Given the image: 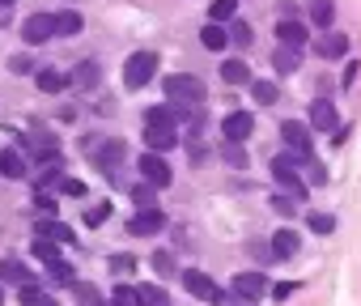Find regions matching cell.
Here are the masks:
<instances>
[{
	"label": "cell",
	"mask_w": 361,
	"mask_h": 306,
	"mask_svg": "<svg viewBox=\"0 0 361 306\" xmlns=\"http://www.w3.org/2000/svg\"><path fill=\"white\" fill-rule=\"evenodd\" d=\"M161 90H166V102L170 106H183V111H196L200 102H204V81L200 77H192V73H170V77H161Z\"/></svg>",
	"instance_id": "cell-1"
},
{
	"label": "cell",
	"mask_w": 361,
	"mask_h": 306,
	"mask_svg": "<svg viewBox=\"0 0 361 306\" xmlns=\"http://www.w3.org/2000/svg\"><path fill=\"white\" fill-rule=\"evenodd\" d=\"M298 166H302V158H293V153H281V158H272V179L281 183L285 196H293V200L302 204V200H306V183H302V175H298Z\"/></svg>",
	"instance_id": "cell-2"
},
{
	"label": "cell",
	"mask_w": 361,
	"mask_h": 306,
	"mask_svg": "<svg viewBox=\"0 0 361 306\" xmlns=\"http://www.w3.org/2000/svg\"><path fill=\"white\" fill-rule=\"evenodd\" d=\"M157 77V51H132L123 60V85L128 90H145Z\"/></svg>",
	"instance_id": "cell-3"
},
{
	"label": "cell",
	"mask_w": 361,
	"mask_h": 306,
	"mask_svg": "<svg viewBox=\"0 0 361 306\" xmlns=\"http://www.w3.org/2000/svg\"><path fill=\"white\" fill-rule=\"evenodd\" d=\"M85 153L102 166V171H115L123 158H128V145L123 140H102V136H85Z\"/></svg>",
	"instance_id": "cell-4"
},
{
	"label": "cell",
	"mask_w": 361,
	"mask_h": 306,
	"mask_svg": "<svg viewBox=\"0 0 361 306\" xmlns=\"http://www.w3.org/2000/svg\"><path fill=\"white\" fill-rule=\"evenodd\" d=\"M22 39H26L30 47H39V43H47V39H56V13H30V18L22 22Z\"/></svg>",
	"instance_id": "cell-5"
},
{
	"label": "cell",
	"mask_w": 361,
	"mask_h": 306,
	"mask_svg": "<svg viewBox=\"0 0 361 306\" xmlns=\"http://www.w3.org/2000/svg\"><path fill=\"white\" fill-rule=\"evenodd\" d=\"M281 136H285V145L293 149V158H310V123H302V119H285L281 123Z\"/></svg>",
	"instance_id": "cell-6"
},
{
	"label": "cell",
	"mask_w": 361,
	"mask_h": 306,
	"mask_svg": "<svg viewBox=\"0 0 361 306\" xmlns=\"http://www.w3.org/2000/svg\"><path fill=\"white\" fill-rule=\"evenodd\" d=\"M251 132H255V115H251V111H234V115L221 119V136L234 140V145H243Z\"/></svg>",
	"instance_id": "cell-7"
},
{
	"label": "cell",
	"mask_w": 361,
	"mask_h": 306,
	"mask_svg": "<svg viewBox=\"0 0 361 306\" xmlns=\"http://www.w3.org/2000/svg\"><path fill=\"white\" fill-rule=\"evenodd\" d=\"M140 175H145V183H153L157 192H161V188H170V179H174L161 153H145V158H140Z\"/></svg>",
	"instance_id": "cell-8"
},
{
	"label": "cell",
	"mask_w": 361,
	"mask_h": 306,
	"mask_svg": "<svg viewBox=\"0 0 361 306\" xmlns=\"http://www.w3.org/2000/svg\"><path fill=\"white\" fill-rule=\"evenodd\" d=\"M183 285H188V293L200 298V302H217V298H221V289H217V281H213L209 272H183Z\"/></svg>",
	"instance_id": "cell-9"
},
{
	"label": "cell",
	"mask_w": 361,
	"mask_h": 306,
	"mask_svg": "<svg viewBox=\"0 0 361 306\" xmlns=\"http://www.w3.org/2000/svg\"><path fill=\"white\" fill-rule=\"evenodd\" d=\"M166 230V217H161V209L153 204V209H140L132 221H128V234H161Z\"/></svg>",
	"instance_id": "cell-10"
},
{
	"label": "cell",
	"mask_w": 361,
	"mask_h": 306,
	"mask_svg": "<svg viewBox=\"0 0 361 306\" xmlns=\"http://www.w3.org/2000/svg\"><path fill=\"white\" fill-rule=\"evenodd\" d=\"M145 140H149V153H166V149L178 145V136H174L170 123H145Z\"/></svg>",
	"instance_id": "cell-11"
},
{
	"label": "cell",
	"mask_w": 361,
	"mask_h": 306,
	"mask_svg": "<svg viewBox=\"0 0 361 306\" xmlns=\"http://www.w3.org/2000/svg\"><path fill=\"white\" fill-rule=\"evenodd\" d=\"M234 293L259 302V298L268 293V276H264V272H238V276H234Z\"/></svg>",
	"instance_id": "cell-12"
},
{
	"label": "cell",
	"mask_w": 361,
	"mask_h": 306,
	"mask_svg": "<svg viewBox=\"0 0 361 306\" xmlns=\"http://www.w3.org/2000/svg\"><path fill=\"white\" fill-rule=\"evenodd\" d=\"M310 128H314V132H336V128H340V115H336V106H331L327 98H319V102L310 106Z\"/></svg>",
	"instance_id": "cell-13"
},
{
	"label": "cell",
	"mask_w": 361,
	"mask_h": 306,
	"mask_svg": "<svg viewBox=\"0 0 361 306\" xmlns=\"http://www.w3.org/2000/svg\"><path fill=\"white\" fill-rule=\"evenodd\" d=\"M0 276H5V281H13L18 289H30V285H35V272H30L22 259H13V255H5V259H0Z\"/></svg>",
	"instance_id": "cell-14"
},
{
	"label": "cell",
	"mask_w": 361,
	"mask_h": 306,
	"mask_svg": "<svg viewBox=\"0 0 361 306\" xmlns=\"http://www.w3.org/2000/svg\"><path fill=\"white\" fill-rule=\"evenodd\" d=\"M0 175H5V179H22L26 175V153L22 149H0Z\"/></svg>",
	"instance_id": "cell-15"
},
{
	"label": "cell",
	"mask_w": 361,
	"mask_h": 306,
	"mask_svg": "<svg viewBox=\"0 0 361 306\" xmlns=\"http://www.w3.org/2000/svg\"><path fill=\"white\" fill-rule=\"evenodd\" d=\"M272 64H276V73H281V77L298 73V68H302V47H285V43H281V47L272 51Z\"/></svg>",
	"instance_id": "cell-16"
},
{
	"label": "cell",
	"mask_w": 361,
	"mask_h": 306,
	"mask_svg": "<svg viewBox=\"0 0 361 306\" xmlns=\"http://www.w3.org/2000/svg\"><path fill=\"white\" fill-rule=\"evenodd\" d=\"M298 247H302L298 230H276V234H272V255H276V259H293Z\"/></svg>",
	"instance_id": "cell-17"
},
{
	"label": "cell",
	"mask_w": 361,
	"mask_h": 306,
	"mask_svg": "<svg viewBox=\"0 0 361 306\" xmlns=\"http://www.w3.org/2000/svg\"><path fill=\"white\" fill-rule=\"evenodd\" d=\"M314 51H319L323 60H340V56L348 51V35H323V39L314 43Z\"/></svg>",
	"instance_id": "cell-18"
},
{
	"label": "cell",
	"mask_w": 361,
	"mask_h": 306,
	"mask_svg": "<svg viewBox=\"0 0 361 306\" xmlns=\"http://www.w3.org/2000/svg\"><path fill=\"white\" fill-rule=\"evenodd\" d=\"M276 39H281L285 47H306V26H302V22H289V18H285V22L276 26Z\"/></svg>",
	"instance_id": "cell-19"
},
{
	"label": "cell",
	"mask_w": 361,
	"mask_h": 306,
	"mask_svg": "<svg viewBox=\"0 0 361 306\" xmlns=\"http://www.w3.org/2000/svg\"><path fill=\"white\" fill-rule=\"evenodd\" d=\"M200 43H204L209 51H226V47H230V30L217 26V22H209V26L200 30Z\"/></svg>",
	"instance_id": "cell-20"
},
{
	"label": "cell",
	"mask_w": 361,
	"mask_h": 306,
	"mask_svg": "<svg viewBox=\"0 0 361 306\" xmlns=\"http://www.w3.org/2000/svg\"><path fill=\"white\" fill-rule=\"evenodd\" d=\"M35 81H39V90H43V94H60V90H68V81H73V77H64V73H56V68H39V73H35Z\"/></svg>",
	"instance_id": "cell-21"
},
{
	"label": "cell",
	"mask_w": 361,
	"mask_h": 306,
	"mask_svg": "<svg viewBox=\"0 0 361 306\" xmlns=\"http://www.w3.org/2000/svg\"><path fill=\"white\" fill-rule=\"evenodd\" d=\"M81 13H73V9H64V13H56V39H73V35H81Z\"/></svg>",
	"instance_id": "cell-22"
},
{
	"label": "cell",
	"mask_w": 361,
	"mask_h": 306,
	"mask_svg": "<svg viewBox=\"0 0 361 306\" xmlns=\"http://www.w3.org/2000/svg\"><path fill=\"white\" fill-rule=\"evenodd\" d=\"M136 306H170V293L161 285H136Z\"/></svg>",
	"instance_id": "cell-23"
},
{
	"label": "cell",
	"mask_w": 361,
	"mask_h": 306,
	"mask_svg": "<svg viewBox=\"0 0 361 306\" xmlns=\"http://www.w3.org/2000/svg\"><path fill=\"white\" fill-rule=\"evenodd\" d=\"M221 81H226V85H243V81H251L247 60H238V56H234V60H226V64H221Z\"/></svg>",
	"instance_id": "cell-24"
},
{
	"label": "cell",
	"mask_w": 361,
	"mask_h": 306,
	"mask_svg": "<svg viewBox=\"0 0 361 306\" xmlns=\"http://www.w3.org/2000/svg\"><path fill=\"white\" fill-rule=\"evenodd\" d=\"M251 98H255L259 106H272V102L281 98V85H276V81H259V77H255V81H251Z\"/></svg>",
	"instance_id": "cell-25"
},
{
	"label": "cell",
	"mask_w": 361,
	"mask_h": 306,
	"mask_svg": "<svg viewBox=\"0 0 361 306\" xmlns=\"http://www.w3.org/2000/svg\"><path fill=\"white\" fill-rule=\"evenodd\" d=\"M331 18H336V5H331V0H310V22H314L323 35H327Z\"/></svg>",
	"instance_id": "cell-26"
},
{
	"label": "cell",
	"mask_w": 361,
	"mask_h": 306,
	"mask_svg": "<svg viewBox=\"0 0 361 306\" xmlns=\"http://www.w3.org/2000/svg\"><path fill=\"white\" fill-rule=\"evenodd\" d=\"M234 13H238V0H213L209 22H217V26H230V22H234Z\"/></svg>",
	"instance_id": "cell-27"
},
{
	"label": "cell",
	"mask_w": 361,
	"mask_h": 306,
	"mask_svg": "<svg viewBox=\"0 0 361 306\" xmlns=\"http://www.w3.org/2000/svg\"><path fill=\"white\" fill-rule=\"evenodd\" d=\"M98 77H102V73H98V64H94V60H81V64H77V73H73V85L90 90V85H98Z\"/></svg>",
	"instance_id": "cell-28"
},
{
	"label": "cell",
	"mask_w": 361,
	"mask_h": 306,
	"mask_svg": "<svg viewBox=\"0 0 361 306\" xmlns=\"http://www.w3.org/2000/svg\"><path fill=\"white\" fill-rule=\"evenodd\" d=\"M47 276L56 281V285H77V276H73V264H64V259H56V264H47Z\"/></svg>",
	"instance_id": "cell-29"
},
{
	"label": "cell",
	"mask_w": 361,
	"mask_h": 306,
	"mask_svg": "<svg viewBox=\"0 0 361 306\" xmlns=\"http://www.w3.org/2000/svg\"><path fill=\"white\" fill-rule=\"evenodd\" d=\"M18 298H22V306H56V298H47L39 285H30V289H18Z\"/></svg>",
	"instance_id": "cell-30"
},
{
	"label": "cell",
	"mask_w": 361,
	"mask_h": 306,
	"mask_svg": "<svg viewBox=\"0 0 361 306\" xmlns=\"http://www.w3.org/2000/svg\"><path fill=\"white\" fill-rule=\"evenodd\" d=\"M73 298H77L81 306H102V293H98L94 285H81V281L73 285Z\"/></svg>",
	"instance_id": "cell-31"
},
{
	"label": "cell",
	"mask_w": 361,
	"mask_h": 306,
	"mask_svg": "<svg viewBox=\"0 0 361 306\" xmlns=\"http://www.w3.org/2000/svg\"><path fill=\"white\" fill-rule=\"evenodd\" d=\"M35 255L47 259V264H56V259H60V243H51V238H35Z\"/></svg>",
	"instance_id": "cell-32"
},
{
	"label": "cell",
	"mask_w": 361,
	"mask_h": 306,
	"mask_svg": "<svg viewBox=\"0 0 361 306\" xmlns=\"http://www.w3.org/2000/svg\"><path fill=\"white\" fill-rule=\"evenodd\" d=\"M221 153H226V162H230L234 171H243V166H247V153H243V145H234V140H226V145H221Z\"/></svg>",
	"instance_id": "cell-33"
},
{
	"label": "cell",
	"mask_w": 361,
	"mask_h": 306,
	"mask_svg": "<svg viewBox=\"0 0 361 306\" xmlns=\"http://www.w3.org/2000/svg\"><path fill=\"white\" fill-rule=\"evenodd\" d=\"M230 43L234 47H251V26L247 22H230Z\"/></svg>",
	"instance_id": "cell-34"
},
{
	"label": "cell",
	"mask_w": 361,
	"mask_h": 306,
	"mask_svg": "<svg viewBox=\"0 0 361 306\" xmlns=\"http://www.w3.org/2000/svg\"><path fill=\"white\" fill-rule=\"evenodd\" d=\"M132 200H136L140 209H153V200H157V188H153V183H140V188H132Z\"/></svg>",
	"instance_id": "cell-35"
},
{
	"label": "cell",
	"mask_w": 361,
	"mask_h": 306,
	"mask_svg": "<svg viewBox=\"0 0 361 306\" xmlns=\"http://www.w3.org/2000/svg\"><path fill=\"white\" fill-rule=\"evenodd\" d=\"M272 209H276V213H281V217H293V213H298V200H293V196H285V192H281V196H272Z\"/></svg>",
	"instance_id": "cell-36"
},
{
	"label": "cell",
	"mask_w": 361,
	"mask_h": 306,
	"mask_svg": "<svg viewBox=\"0 0 361 306\" xmlns=\"http://www.w3.org/2000/svg\"><path fill=\"white\" fill-rule=\"evenodd\" d=\"M153 268H157V276H170L174 272V255L170 251H153Z\"/></svg>",
	"instance_id": "cell-37"
},
{
	"label": "cell",
	"mask_w": 361,
	"mask_h": 306,
	"mask_svg": "<svg viewBox=\"0 0 361 306\" xmlns=\"http://www.w3.org/2000/svg\"><path fill=\"white\" fill-rule=\"evenodd\" d=\"M111 306H136V289H128V285H115V293H111Z\"/></svg>",
	"instance_id": "cell-38"
},
{
	"label": "cell",
	"mask_w": 361,
	"mask_h": 306,
	"mask_svg": "<svg viewBox=\"0 0 361 306\" xmlns=\"http://www.w3.org/2000/svg\"><path fill=\"white\" fill-rule=\"evenodd\" d=\"M310 230H314V234H331V230H336V221H331L327 213H310Z\"/></svg>",
	"instance_id": "cell-39"
},
{
	"label": "cell",
	"mask_w": 361,
	"mask_h": 306,
	"mask_svg": "<svg viewBox=\"0 0 361 306\" xmlns=\"http://www.w3.org/2000/svg\"><path fill=\"white\" fill-rule=\"evenodd\" d=\"M306 171H310V175H306V179H310V183H314V188H319V183H327V171H323V166H319V162H314V158H306Z\"/></svg>",
	"instance_id": "cell-40"
},
{
	"label": "cell",
	"mask_w": 361,
	"mask_h": 306,
	"mask_svg": "<svg viewBox=\"0 0 361 306\" xmlns=\"http://www.w3.org/2000/svg\"><path fill=\"white\" fill-rule=\"evenodd\" d=\"M56 188H60L64 196H85V183H81V179H60Z\"/></svg>",
	"instance_id": "cell-41"
},
{
	"label": "cell",
	"mask_w": 361,
	"mask_h": 306,
	"mask_svg": "<svg viewBox=\"0 0 361 306\" xmlns=\"http://www.w3.org/2000/svg\"><path fill=\"white\" fill-rule=\"evenodd\" d=\"M217 306H259V302H251V298H243V293H221Z\"/></svg>",
	"instance_id": "cell-42"
},
{
	"label": "cell",
	"mask_w": 361,
	"mask_h": 306,
	"mask_svg": "<svg viewBox=\"0 0 361 306\" xmlns=\"http://www.w3.org/2000/svg\"><path fill=\"white\" fill-rule=\"evenodd\" d=\"M106 217H111V209H106V204H98V209H90V213H85V226H102Z\"/></svg>",
	"instance_id": "cell-43"
},
{
	"label": "cell",
	"mask_w": 361,
	"mask_h": 306,
	"mask_svg": "<svg viewBox=\"0 0 361 306\" xmlns=\"http://www.w3.org/2000/svg\"><path fill=\"white\" fill-rule=\"evenodd\" d=\"M9 68H13V73H22V77H26V73H35L30 56H13V60H9Z\"/></svg>",
	"instance_id": "cell-44"
},
{
	"label": "cell",
	"mask_w": 361,
	"mask_h": 306,
	"mask_svg": "<svg viewBox=\"0 0 361 306\" xmlns=\"http://www.w3.org/2000/svg\"><path fill=\"white\" fill-rule=\"evenodd\" d=\"M111 268H115V272H132V255H115Z\"/></svg>",
	"instance_id": "cell-45"
},
{
	"label": "cell",
	"mask_w": 361,
	"mask_h": 306,
	"mask_svg": "<svg viewBox=\"0 0 361 306\" xmlns=\"http://www.w3.org/2000/svg\"><path fill=\"white\" fill-rule=\"evenodd\" d=\"M18 5V0H0V9H13Z\"/></svg>",
	"instance_id": "cell-46"
},
{
	"label": "cell",
	"mask_w": 361,
	"mask_h": 306,
	"mask_svg": "<svg viewBox=\"0 0 361 306\" xmlns=\"http://www.w3.org/2000/svg\"><path fill=\"white\" fill-rule=\"evenodd\" d=\"M0 302H5V293H0Z\"/></svg>",
	"instance_id": "cell-47"
}]
</instances>
